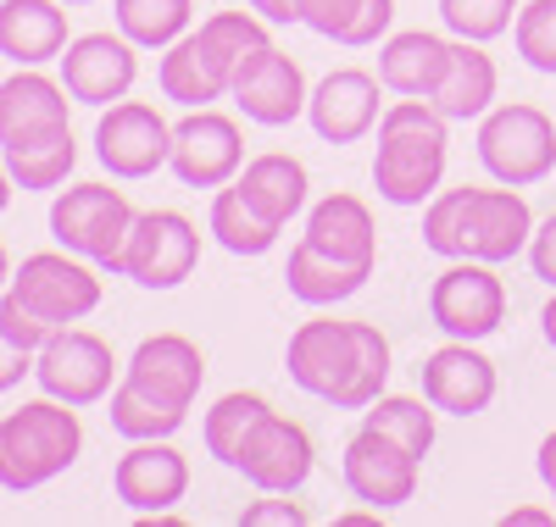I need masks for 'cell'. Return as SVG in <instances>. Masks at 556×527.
<instances>
[{
  "mask_svg": "<svg viewBox=\"0 0 556 527\" xmlns=\"http://www.w3.org/2000/svg\"><path fill=\"white\" fill-rule=\"evenodd\" d=\"M28 372H34V350H17L12 339H0V389H17Z\"/></svg>",
  "mask_w": 556,
  "mask_h": 527,
  "instance_id": "cell-42",
  "label": "cell"
},
{
  "mask_svg": "<svg viewBox=\"0 0 556 527\" xmlns=\"http://www.w3.org/2000/svg\"><path fill=\"white\" fill-rule=\"evenodd\" d=\"M445 117L434 101H401L384 106L379 117V151H374V189L390 206H429L445 183Z\"/></svg>",
  "mask_w": 556,
  "mask_h": 527,
  "instance_id": "cell-3",
  "label": "cell"
},
{
  "mask_svg": "<svg viewBox=\"0 0 556 527\" xmlns=\"http://www.w3.org/2000/svg\"><path fill=\"white\" fill-rule=\"evenodd\" d=\"M12 206V172H7V162H0V211Z\"/></svg>",
  "mask_w": 556,
  "mask_h": 527,
  "instance_id": "cell-47",
  "label": "cell"
},
{
  "mask_svg": "<svg viewBox=\"0 0 556 527\" xmlns=\"http://www.w3.org/2000/svg\"><path fill=\"white\" fill-rule=\"evenodd\" d=\"M495 89H501V73H495V56L484 51L479 39H451V67L434 89V106L445 123H473L495 106Z\"/></svg>",
  "mask_w": 556,
  "mask_h": 527,
  "instance_id": "cell-26",
  "label": "cell"
},
{
  "mask_svg": "<svg viewBox=\"0 0 556 527\" xmlns=\"http://www.w3.org/2000/svg\"><path fill=\"white\" fill-rule=\"evenodd\" d=\"M106 416H112V427H117L123 439H173L190 411H173V406H162L151 395H139L134 383L123 377L117 389H112V411Z\"/></svg>",
  "mask_w": 556,
  "mask_h": 527,
  "instance_id": "cell-34",
  "label": "cell"
},
{
  "mask_svg": "<svg viewBox=\"0 0 556 527\" xmlns=\"http://www.w3.org/2000/svg\"><path fill=\"white\" fill-rule=\"evenodd\" d=\"M417 461L412 450H401L395 439L374 434V427H356V439L345 445V489L367 505V511H395L417 494Z\"/></svg>",
  "mask_w": 556,
  "mask_h": 527,
  "instance_id": "cell-18",
  "label": "cell"
},
{
  "mask_svg": "<svg viewBox=\"0 0 556 527\" xmlns=\"http://www.w3.org/2000/svg\"><path fill=\"white\" fill-rule=\"evenodd\" d=\"M262 411H273V400H267V395H251V389L223 395V400L206 411V422H201L206 450H212L223 466H235V455H240V445H245V434L256 427V416H262Z\"/></svg>",
  "mask_w": 556,
  "mask_h": 527,
  "instance_id": "cell-33",
  "label": "cell"
},
{
  "mask_svg": "<svg viewBox=\"0 0 556 527\" xmlns=\"http://www.w3.org/2000/svg\"><path fill=\"white\" fill-rule=\"evenodd\" d=\"M251 12H262L267 23H301V0H251Z\"/></svg>",
  "mask_w": 556,
  "mask_h": 527,
  "instance_id": "cell-43",
  "label": "cell"
},
{
  "mask_svg": "<svg viewBox=\"0 0 556 527\" xmlns=\"http://www.w3.org/2000/svg\"><path fill=\"white\" fill-rule=\"evenodd\" d=\"M429 317H434V327L445 333V339H473L479 345L506 322V283L495 278L490 261L462 256L434 278Z\"/></svg>",
  "mask_w": 556,
  "mask_h": 527,
  "instance_id": "cell-7",
  "label": "cell"
},
{
  "mask_svg": "<svg viewBox=\"0 0 556 527\" xmlns=\"http://www.w3.org/2000/svg\"><path fill=\"white\" fill-rule=\"evenodd\" d=\"M356 7H362V0H301V23L312 34H323V39H340L345 23L356 17Z\"/></svg>",
  "mask_w": 556,
  "mask_h": 527,
  "instance_id": "cell-40",
  "label": "cell"
},
{
  "mask_svg": "<svg viewBox=\"0 0 556 527\" xmlns=\"http://www.w3.org/2000/svg\"><path fill=\"white\" fill-rule=\"evenodd\" d=\"M534 472H540V484H545V489H551V500H556V434H545V439H540Z\"/></svg>",
  "mask_w": 556,
  "mask_h": 527,
  "instance_id": "cell-44",
  "label": "cell"
},
{
  "mask_svg": "<svg viewBox=\"0 0 556 527\" xmlns=\"http://www.w3.org/2000/svg\"><path fill=\"white\" fill-rule=\"evenodd\" d=\"M235 67L240 62L228 56L206 28H190L184 39L167 44V56L156 67V83H162V94L173 106L195 112V106H212V101H223V94L235 89Z\"/></svg>",
  "mask_w": 556,
  "mask_h": 527,
  "instance_id": "cell-19",
  "label": "cell"
},
{
  "mask_svg": "<svg viewBox=\"0 0 556 527\" xmlns=\"http://www.w3.org/2000/svg\"><path fill=\"white\" fill-rule=\"evenodd\" d=\"M51 333H56L51 322H45L34 306H23V295L7 290V300H0V339H12L17 350H34L39 356V345L51 339Z\"/></svg>",
  "mask_w": 556,
  "mask_h": 527,
  "instance_id": "cell-37",
  "label": "cell"
},
{
  "mask_svg": "<svg viewBox=\"0 0 556 527\" xmlns=\"http://www.w3.org/2000/svg\"><path fill=\"white\" fill-rule=\"evenodd\" d=\"M12 272H7V245H0V283H7Z\"/></svg>",
  "mask_w": 556,
  "mask_h": 527,
  "instance_id": "cell-48",
  "label": "cell"
},
{
  "mask_svg": "<svg viewBox=\"0 0 556 527\" xmlns=\"http://www.w3.org/2000/svg\"><path fill=\"white\" fill-rule=\"evenodd\" d=\"M78 406L67 400H28L23 411L0 416V489H39L62 477L78 450H84V427L73 416Z\"/></svg>",
  "mask_w": 556,
  "mask_h": 527,
  "instance_id": "cell-4",
  "label": "cell"
},
{
  "mask_svg": "<svg viewBox=\"0 0 556 527\" xmlns=\"http://www.w3.org/2000/svg\"><path fill=\"white\" fill-rule=\"evenodd\" d=\"M201 261V233L184 211H139L128 233L123 278H134L139 290H178Z\"/></svg>",
  "mask_w": 556,
  "mask_h": 527,
  "instance_id": "cell-10",
  "label": "cell"
},
{
  "mask_svg": "<svg viewBox=\"0 0 556 527\" xmlns=\"http://www.w3.org/2000/svg\"><path fill=\"white\" fill-rule=\"evenodd\" d=\"M545 522H556V511H540V505H518L501 516V527H545Z\"/></svg>",
  "mask_w": 556,
  "mask_h": 527,
  "instance_id": "cell-45",
  "label": "cell"
},
{
  "mask_svg": "<svg viewBox=\"0 0 556 527\" xmlns=\"http://www.w3.org/2000/svg\"><path fill=\"white\" fill-rule=\"evenodd\" d=\"M240 195L273 222V228H290L301 211H306V195H312V172L306 162L285 156V151H267V156H251L240 167Z\"/></svg>",
  "mask_w": 556,
  "mask_h": 527,
  "instance_id": "cell-24",
  "label": "cell"
},
{
  "mask_svg": "<svg viewBox=\"0 0 556 527\" xmlns=\"http://www.w3.org/2000/svg\"><path fill=\"white\" fill-rule=\"evenodd\" d=\"M301 522H312V511L290 494H267V500L240 511V527H301Z\"/></svg>",
  "mask_w": 556,
  "mask_h": 527,
  "instance_id": "cell-39",
  "label": "cell"
},
{
  "mask_svg": "<svg viewBox=\"0 0 556 527\" xmlns=\"http://www.w3.org/2000/svg\"><path fill=\"white\" fill-rule=\"evenodd\" d=\"M134 206L123 189L112 183H73L67 195H56L51 206V233L56 245L96 261L106 272H123V256H128V233H134Z\"/></svg>",
  "mask_w": 556,
  "mask_h": 527,
  "instance_id": "cell-6",
  "label": "cell"
},
{
  "mask_svg": "<svg viewBox=\"0 0 556 527\" xmlns=\"http://www.w3.org/2000/svg\"><path fill=\"white\" fill-rule=\"evenodd\" d=\"M112 489L128 511L162 516L190 494V461H184L167 439H134V450H123L117 466H112Z\"/></svg>",
  "mask_w": 556,
  "mask_h": 527,
  "instance_id": "cell-20",
  "label": "cell"
},
{
  "mask_svg": "<svg viewBox=\"0 0 556 527\" xmlns=\"http://www.w3.org/2000/svg\"><path fill=\"white\" fill-rule=\"evenodd\" d=\"M96 156L112 178H151L173 156V123L146 101H117L96 123Z\"/></svg>",
  "mask_w": 556,
  "mask_h": 527,
  "instance_id": "cell-13",
  "label": "cell"
},
{
  "mask_svg": "<svg viewBox=\"0 0 556 527\" xmlns=\"http://www.w3.org/2000/svg\"><path fill=\"white\" fill-rule=\"evenodd\" d=\"M201 377H206V356H201L195 339H184V333H151V339L128 356V383L139 395L173 406V411L195 406Z\"/></svg>",
  "mask_w": 556,
  "mask_h": 527,
  "instance_id": "cell-21",
  "label": "cell"
},
{
  "mask_svg": "<svg viewBox=\"0 0 556 527\" xmlns=\"http://www.w3.org/2000/svg\"><path fill=\"white\" fill-rule=\"evenodd\" d=\"M235 106L245 112V123H262V128H285L295 117H306V73L295 56H285L278 44H262V51H251L240 67H235Z\"/></svg>",
  "mask_w": 556,
  "mask_h": 527,
  "instance_id": "cell-15",
  "label": "cell"
},
{
  "mask_svg": "<svg viewBox=\"0 0 556 527\" xmlns=\"http://www.w3.org/2000/svg\"><path fill=\"white\" fill-rule=\"evenodd\" d=\"M384 78L367 73V67H334L323 73L312 101H306V123L312 133L323 139V145H356V139H367L379 128L384 117Z\"/></svg>",
  "mask_w": 556,
  "mask_h": 527,
  "instance_id": "cell-12",
  "label": "cell"
},
{
  "mask_svg": "<svg viewBox=\"0 0 556 527\" xmlns=\"http://www.w3.org/2000/svg\"><path fill=\"white\" fill-rule=\"evenodd\" d=\"M67 106L73 94L67 83L45 78V73H17L0 83V145H12V139H28V133H45V128H62L67 123Z\"/></svg>",
  "mask_w": 556,
  "mask_h": 527,
  "instance_id": "cell-27",
  "label": "cell"
},
{
  "mask_svg": "<svg viewBox=\"0 0 556 527\" xmlns=\"http://www.w3.org/2000/svg\"><path fill=\"white\" fill-rule=\"evenodd\" d=\"M523 0H440V23L451 28V39H501L506 28L518 23Z\"/></svg>",
  "mask_w": 556,
  "mask_h": 527,
  "instance_id": "cell-35",
  "label": "cell"
},
{
  "mask_svg": "<svg viewBox=\"0 0 556 527\" xmlns=\"http://www.w3.org/2000/svg\"><path fill=\"white\" fill-rule=\"evenodd\" d=\"M513 39H518V56L556 78V0H523L518 7V23H513Z\"/></svg>",
  "mask_w": 556,
  "mask_h": 527,
  "instance_id": "cell-36",
  "label": "cell"
},
{
  "mask_svg": "<svg viewBox=\"0 0 556 527\" xmlns=\"http://www.w3.org/2000/svg\"><path fill=\"white\" fill-rule=\"evenodd\" d=\"M534 239V211L518 195L513 183H495V189H440V195L424 206V245L445 261H513L529 250Z\"/></svg>",
  "mask_w": 556,
  "mask_h": 527,
  "instance_id": "cell-2",
  "label": "cell"
},
{
  "mask_svg": "<svg viewBox=\"0 0 556 527\" xmlns=\"http://www.w3.org/2000/svg\"><path fill=\"white\" fill-rule=\"evenodd\" d=\"M112 372H117V356L101 333H84V327H56L51 339L39 345L34 356V377L51 400H67V406H96L112 395Z\"/></svg>",
  "mask_w": 556,
  "mask_h": 527,
  "instance_id": "cell-8",
  "label": "cell"
},
{
  "mask_svg": "<svg viewBox=\"0 0 556 527\" xmlns=\"http://www.w3.org/2000/svg\"><path fill=\"white\" fill-rule=\"evenodd\" d=\"M167 167L178 172L184 189H223L235 183L245 167V133L235 117L212 106H195L184 123H173V156Z\"/></svg>",
  "mask_w": 556,
  "mask_h": 527,
  "instance_id": "cell-11",
  "label": "cell"
},
{
  "mask_svg": "<svg viewBox=\"0 0 556 527\" xmlns=\"http://www.w3.org/2000/svg\"><path fill=\"white\" fill-rule=\"evenodd\" d=\"M529 267L540 283H551L556 290V211L545 222H534V239H529Z\"/></svg>",
  "mask_w": 556,
  "mask_h": 527,
  "instance_id": "cell-41",
  "label": "cell"
},
{
  "mask_svg": "<svg viewBox=\"0 0 556 527\" xmlns=\"http://www.w3.org/2000/svg\"><path fill=\"white\" fill-rule=\"evenodd\" d=\"M67 51L62 0H0V56L17 67H39Z\"/></svg>",
  "mask_w": 556,
  "mask_h": 527,
  "instance_id": "cell-25",
  "label": "cell"
},
{
  "mask_svg": "<svg viewBox=\"0 0 556 527\" xmlns=\"http://www.w3.org/2000/svg\"><path fill=\"white\" fill-rule=\"evenodd\" d=\"M540 333H545V345L556 350V295L545 300V311H540Z\"/></svg>",
  "mask_w": 556,
  "mask_h": 527,
  "instance_id": "cell-46",
  "label": "cell"
},
{
  "mask_svg": "<svg viewBox=\"0 0 556 527\" xmlns=\"http://www.w3.org/2000/svg\"><path fill=\"white\" fill-rule=\"evenodd\" d=\"M306 245H317L323 256H340V261H356V267H379V222L367 211V201L345 195H323L312 211H306Z\"/></svg>",
  "mask_w": 556,
  "mask_h": 527,
  "instance_id": "cell-22",
  "label": "cell"
},
{
  "mask_svg": "<svg viewBox=\"0 0 556 527\" xmlns=\"http://www.w3.org/2000/svg\"><path fill=\"white\" fill-rule=\"evenodd\" d=\"M12 295H23V306H34L51 327H67L101 306V278L73 261V250H39L17 267Z\"/></svg>",
  "mask_w": 556,
  "mask_h": 527,
  "instance_id": "cell-14",
  "label": "cell"
},
{
  "mask_svg": "<svg viewBox=\"0 0 556 527\" xmlns=\"http://www.w3.org/2000/svg\"><path fill=\"white\" fill-rule=\"evenodd\" d=\"M139 44L123 39V34H84V39H67L62 51V83L78 106H117L128 101V89L139 78V62H134Z\"/></svg>",
  "mask_w": 556,
  "mask_h": 527,
  "instance_id": "cell-17",
  "label": "cell"
},
{
  "mask_svg": "<svg viewBox=\"0 0 556 527\" xmlns=\"http://www.w3.org/2000/svg\"><path fill=\"white\" fill-rule=\"evenodd\" d=\"M374 278V267H356V261H340V256H323L317 245H301L290 250V267H285V283L301 306H340L351 300L362 283Z\"/></svg>",
  "mask_w": 556,
  "mask_h": 527,
  "instance_id": "cell-28",
  "label": "cell"
},
{
  "mask_svg": "<svg viewBox=\"0 0 556 527\" xmlns=\"http://www.w3.org/2000/svg\"><path fill=\"white\" fill-rule=\"evenodd\" d=\"M451 67V39L429 34V28H406L390 34L379 44V78L390 94H417V101H434V89Z\"/></svg>",
  "mask_w": 556,
  "mask_h": 527,
  "instance_id": "cell-23",
  "label": "cell"
},
{
  "mask_svg": "<svg viewBox=\"0 0 556 527\" xmlns=\"http://www.w3.org/2000/svg\"><path fill=\"white\" fill-rule=\"evenodd\" d=\"M362 427H374V434L395 439L401 450H412L424 461L434 450V406L429 400H412V395H379L374 406L362 411Z\"/></svg>",
  "mask_w": 556,
  "mask_h": 527,
  "instance_id": "cell-32",
  "label": "cell"
},
{
  "mask_svg": "<svg viewBox=\"0 0 556 527\" xmlns=\"http://www.w3.org/2000/svg\"><path fill=\"white\" fill-rule=\"evenodd\" d=\"M390 23H395V0H362L356 17L345 23V34H340L334 44H345V51H362V44H379V39L390 34Z\"/></svg>",
  "mask_w": 556,
  "mask_h": 527,
  "instance_id": "cell-38",
  "label": "cell"
},
{
  "mask_svg": "<svg viewBox=\"0 0 556 527\" xmlns=\"http://www.w3.org/2000/svg\"><path fill=\"white\" fill-rule=\"evenodd\" d=\"M285 367L295 389L329 400L334 411H367L390 383V339L379 322L312 317L290 333Z\"/></svg>",
  "mask_w": 556,
  "mask_h": 527,
  "instance_id": "cell-1",
  "label": "cell"
},
{
  "mask_svg": "<svg viewBox=\"0 0 556 527\" xmlns=\"http://www.w3.org/2000/svg\"><path fill=\"white\" fill-rule=\"evenodd\" d=\"M417 383H424V400L445 416H479V411H490V400L501 389L495 361L473 339H451V345L429 350L424 367H417Z\"/></svg>",
  "mask_w": 556,
  "mask_h": 527,
  "instance_id": "cell-16",
  "label": "cell"
},
{
  "mask_svg": "<svg viewBox=\"0 0 556 527\" xmlns=\"http://www.w3.org/2000/svg\"><path fill=\"white\" fill-rule=\"evenodd\" d=\"M117 12V34L134 39L139 51H167L173 39L190 34L195 0H112Z\"/></svg>",
  "mask_w": 556,
  "mask_h": 527,
  "instance_id": "cell-31",
  "label": "cell"
},
{
  "mask_svg": "<svg viewBox=\"0 0 556 527\" xmlns=\"http://www.w3.org/2000/svg\"><path fill=\"white\" fill-rule=\"evenodd\" d=\"M312 466H317L312 434L295 416H278V411L256 416V427L245 434V445L235 455V472H245V484L262 494H301Z\"/></svg>",
  "mask_w": 556,
  "mask_h": 527,
  "instance_id": "cell-9",
  "label": "cell"
},
{
  "mask_svg": "<svg viewBox=\"0 0 556 527\" xmlns=\"http://www.w3.org/2000/svg\"><path fill=\"white\" fill-rule=\"evenodd\" d=\"M479 162L495 183H545L556 172V123L529 101H501L479 117Z\"/></svg>",
  "mask_w": 556,
  "mask_h": 527,
  "instance_id": "cell-5",
  "label": "cell"
},
{
  "mask_svg": "<svg viewBox=\"0 0 556 527\" xmlns=\"http://www.w3.org/2000/svg\"><path fill=\"white\" fill-rule=\"evenodd\" d=\"M278 233L285 228H273L245 195H240V183H223L217 195H212V239L228 250V256H267L278 245Z\"/></svg>",
  "mask_w": 556,
  "mask_h": 527,
  "instance_id": "cell-30",
  "label": "cell"
},
{
  "mask_svg": "<svg viewBox=\"0 0 556 527\" xmlns=\"http://www.w3.org/2000/svg\"><path fill=\"white\" fill-rule=\"evenodd\" d=\"M62 7H89V0H62Z\"/></svg>",
  "mask_w": 556,
  "mask_h": 527,
  "instance_id": "cell-49",
  "label": "cell"
},
{
  "mask_svg": "<svg viewBox=\"0 0 556 527\" xmlns=\"http://www.w3.org/2000/svg\"><path fill=\"white\" fill-rule=\"evenodd\" d=\"M73 162H78L73 123L45 128V133H28V139H12V145H7V172H12V183H23V189H56V183H67Z\"/></svg>",
  "mask_w": 556,
  "mask_h": 527,
  "instance_id": "cell-29",
  "label": "cell"
}]
</instances>
